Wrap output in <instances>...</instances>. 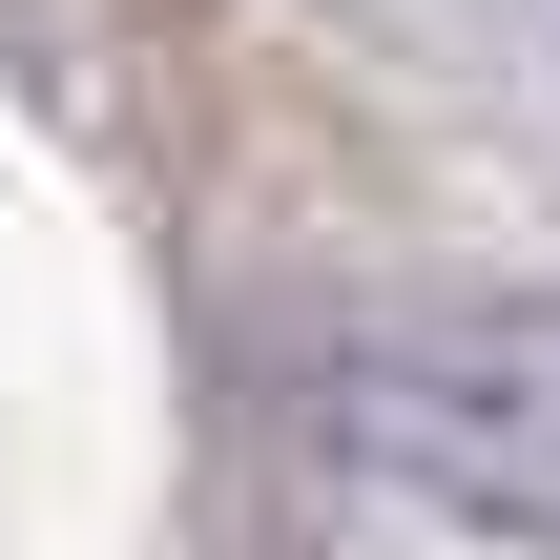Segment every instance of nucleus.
Returning a JSON list of instances; mask_svg holds the SVG:
<instances>
[{"mask_svg": "<svg viewBox=\"0 0 560 560\" xmlns=\"http://www.w3.org/2000/svg\"><path fill=\"white\" fill-rule=\"evenodd\" d=\"M312 416L395 499L560 540V291H395V312H353L312 353Z\"/></svg>", "mask_w": 560, "mask_h": 560, "instance_id": "1", "label": "nucleus"}]
</instances>
